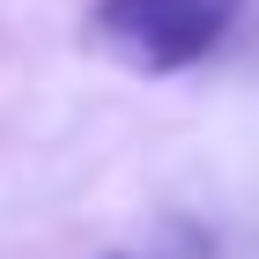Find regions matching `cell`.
<instances>
[{"label": "cell", "mask_w": 259, "mask_h": 259, "mask_svg": "<svg viewBox=\"0 0 259 259\" xmlns=\"http://www.w3.org/2000/svg\"><path fill=\"white\" fill-rule=\"evenodd\" d=\"M230 30V0H97L89 37L134 74H178Z\"/></svg>", "instance_id": "6da1fadb"}]
</instances>
